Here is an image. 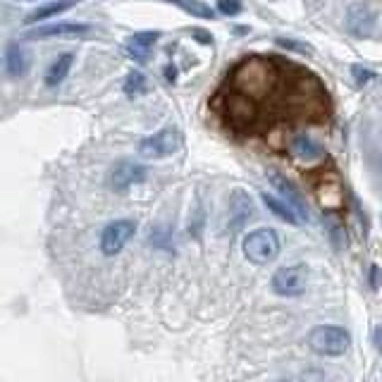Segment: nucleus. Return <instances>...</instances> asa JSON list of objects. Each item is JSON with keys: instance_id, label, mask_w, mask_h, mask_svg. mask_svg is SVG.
I'll list each match as a JSON object with an SVG mask.
<instances>
[{"instance_id": "obj_23", "label": "nucleus", "mask_w": 382, "mask_h": 382, "mask_svg": "<svg viewBox=\"0 0 382 382\" xmlns=\"http://www.w3.org/2000/svg\"><path fill=\"white\" fill-rule=\"evenodd\" d=\"M127 53L134 58V60H139V62H146L148 58H150V51H146V48L134 46V43H129V46H127Z\"/></svg>"}, {"instance_id": "obj_6", "label": "nucleus", "mask_w": 382, "mask_h": 382, "mask_svg": "<svg viewBox=\"0 0 382 382\" xmlns=\"http://www.w3.org/2000/svg\"><path fill=\"white\" fill-rule=\"evenodd\" d=\"M306 284H309L306 266H284L272 275V289L279 297H299L306 292Z\"/></svg>"}, {"instance_id": "obj_2", "label": "nucleus", "mask_w": 382, "mask_h": 382, "mask_svg": "<svg viewBox=\"0 0 382 382\" xmlns=\"http://www.w3.org/2000/svg\"><path fill=\"white\" fill-rule=\"evenodd\" d=\"M279 249H282L279 234L270 227L254 229V232L244 236V256L249 258L254 266H266V263L275 261Z\"/></svg>"}, {"instance_id": "obj_11", "label": "nucleus", "mask_w": 382, "mask_h": 382, "mask_svg": "<svg viewBox=\"0 0 382 382\" xmlns=\"http://www.w3.org/2000/svg\"><path fill=\"white\" fill-rule=\"evenodd\" d=\"M292 153L294 158L304 160V163H315V160H320L322 155H325V150L318 141H313L311 137H306V134H299V137L292 139Z\"/></svg>"}, {"instance_id": "obj_4", "label": "nucleus", "mask_w": 382, "mask_h": 382, "mask_svg": "<svg viewBox=\"0 0 382 382\" xmlns=\"http://www.w3.org/2000/svg\"><path fill=\"white\" fill-rule=\"evenodd\" d=\"M182 146V132L177 127H165L139 141V155L144 158H168Z\"/></svg>"}, {"instance_id": "obj_25", "label": "nucleus", "mask_w": 382, "mask_h": 382, "mask_svg": "<svg viewBox=\"0 0 382 382\" xmlns=\"http://www.w3.org/2000/svg\"><path fill=\"white\" fill-rule=\"evenodd\" d=\"M191 34H193V36H196V41H198V43H206V46H208V43H213V36H211V34H208V31H201V29H193V31H191Z\"/></svg>"}, {"instance_id": "obj_17", "label": "nucleus", "mask_w": 382, "mask_h": 382, "mask_svg": "<svg viewBox=\"0 0 382 382\" xmlns=\"http://www.w3.org/2000/svg\"><path fill=\"white\" fill-rule=\"evenodd\" d=\"M168 3L180 5L184 12H189V15H193V17H198V19H213V10L208 8L203 0H168Z\"/></svg>"}, {"instance_id": "obj_15", "label": "nucleus", "mask_w": 382, "mask_h": 382, "mask_svg": "<svg viewBox=\"0 0 382 382\" xmlns=\"http://www.w3.org/2000/svg\"><path fill=\"white\" fill-rule=\"evenodd\" d=\"M72 62H74V55L72 53H64V55L58 58L55 62L48 67V72H46V84L48 86H58V84H62V79L69 74V69H72Z\"/></svg>"}, {"instance_id": "obj_16", "label": "nucleus", "mask_w": 382, "mask_h": 382, "mask_svg": "<svg viewBox=\"0 0 382 382\" xmlns=\"http://www.w3.org/2000/svg\"><path fill=\"white\" fill-rule=\"evenodd\" d=\"M5 69L12 79H17L24 74V55H21L19 43H10L8 51H5Z\"/></svg>"}, {"instance_id": "obj_26", "label": "nucleus", "mask_w": 382, "mask_h": 382, "mask_svg": "<svg viewBox=\"0 0 382 382\" xmlns=\"http://www.w3.org/2000/svg\"><path fill=\"white\" fill-rule=\"evenodd\" d=\"M373 342L378 344V347L382 349V327H378V330H375V335H373Z\"/></svg>"}, {"instance_id": "obj_22", "label": "nucleus", "mask_w": 382, "mask_h": 382, "mask_svg": "<svg viewBox=\"0 0 382 382\" xmlns=\"http://www.w3.org/2000/svg\"><path fill=\"white\" fill-rule=\"evenodd\" d=\"M351 74H354V79H356L358 86H363L365 82H370V79L375 77V74L370 72V69L361 67V64H354V67H351Z\"/></svg>"}, {"instance_id": "obj_1", "label": "nucleus", "mask_w": 382, "mask_h": 382, "mask_svg": "<svg viewBox=\"0 0 382 382\" xmlns=\"http://www.w3.org/2000/svg\"><path fill=\"white\" fill-rule=\"evenodd\" d=\"M218 101L234 132L258 134L279 125L330 117V96L311 69L275 55H246L229 69Z\"/></svg>"}, {"instance_id": "obj_19", "label": "nucleus", "mask_w": 382, "mask_h": 382, "mask_svg": "<svg viewBox=\"0 0 382 382\" xmlns=\"http://www.w3.org/2000/svg\"><path fill=\"white\" fill-rule=\"evenodd\" d=\"M148 89V82H146V77H144L141 72H132L127 77V82H125V94L127 96H139V94H144V91Z\"/></svg>"}, {"instance_id": "obj_7", "label": "nucleus", "mask_w": 382, "mask_h": 382, "mask_svg": "<svg viewBox=\"0 0 382 382\" xmlns=\"http://www.w3.org/2000/svg\"><path fill=\"white\" fill-rule=\"evenodd\" d=\"M91 31L86 24H74V21H58V24H43L39 29H31L24 34L26 41H41V39H82Z\"/></svg>"}, {"instance_id": "obj_18", "label": "nucleus", "mask_w": 382, "mask_h": 382, "mask_svg": "<svg viewBox=\"0 0 382 382\" xmlns=\"http://www.w3.org/2000/svg\"><path fill=\"white\" fill-rule=\"evenodd\" d=\"M263 201H266V206L270 208V211L275 213L279 220H284V223H289V225H299V218H297V215L289 211V208L284 206L282 201H277L275 196H270V193H263Z\"/></svg>"}, {"instance_id": "obj_24", "label": "nucleus", "mask_w": 382, "mask_h": 382, "mask_svg": "<svg viewBox=\"0 0 382 382\" xmlns=\"http://www.w3.org/2000/svg\"><path fill=\"white\" fill-rule=\"evenodd\" d=\"M380 284H382V270L378 266H373V268H370V287L378 289Z\"/></svg>"}, {"instance_id": "obj_5", "label": "nucleus", "mask_w": 382, "mask_h": 382, "mask_svg": "<svg viewBox=\"0 0 382 382\" xmlns=\"http://www.w3.org/2000/svg\"><path fill=\"white\" fill-rule=\"evenodd\" d=\"M137 234V223L134 220H112L101 232V254L103 256H117L122 249L134 239Z\"/></svg>"}, {"instance_id": "obj_13", "label": "nucleus", "mask_w": 382, "mask_h": 382, "mask_svg": "<svg viewBox=\"0 0 382 382\" xmlns=\"http://www.w3.org/2000/svg\"><path fill=\"white\" fill-rule=\"evenodd\" d=\"M232 227H241V225L246 223V218L251 215V211H254V203H251V198H249V193L246 191H241V189H236L232 193Z\"/></svg>"}, {"instance_id": "obj_10", "label": "nucleus", "mask_w": 382, "mask_h": 382, "mask_svg": "<svg viewBox=\"0 0 382 382\" xmlns=\"http://www.w3.org/2000/svg\"><path fill=\"white\" fill-rule=\"evenodd\" d=\"M375 26V15L370 12L368 5H351L347 12V31L354 36H358V39H365V36H370V31H373Z\"/></svg>"}, {"instance_id": "obj_21", "label": "nucleus", "mask_w": 382, "mask_h": 382, "mask_svg": "<svg viewBox=\"0 0 382 382\" xmlns=\"http://www.w3.org/2000/svg\"><path fill=\"white\" fill-rule=\"evenodd\" d=\"M218 10L223 15H229V17H234V15L241 12V3H239V0H218Z\"/></svg>"}, {"instance_id": "obj_9", "label": "nucleus", "mask_w": 382, "mask_h": 382, "mask_svg": "<svg viewBox=\"0 0 382 382\" xmlns=\"http://www.w3.org/2000/svg\"><path fill=\"white\" fill-rule=\"evenodd\" d=\"M268 180H270V184L279 191V196H284V201L292 203V206L297 208V211L301 213V218L309 220V206H306L304 196H301V191L292 184V182L287 180V177L282 175V172L268 170Z\"/></svg>"}, {"instance_id": "obj_14", "label": "nucleus", "mask_w": 382, "mask_h": 382, "mask_svg": "<svg viewBox=\"0 0 382 382\" xmlns=\"http://www.w3.org/2000/svg\"><path fill=\"white\" fill-rule=\"evenodd\" d=\"M318 201L322 203L325 208H337L342 203V186H340V180L335 177H327L318 184Z\"/></svg>"}, {"instance_id": "obj_8", "label": "nucleus", "mask_w": 382, "mask_h": 382, "mask_svg": "<svg viewBox=\"0 0 382 382\" xmlns=\"http://www.w3.org/2000/svg\"><path fill=\"white\" fill-rule=\"evenodd\" d=\"M148 175V170L144 168V165L139 163H132V160H122V163H117L115 168L110 170V189L115 191H127L129 186L139 184V182H144Z\"/></svg>"}, {"instance_id": "obj_20", "label": "nucleus", "mask_w": 382, "mask_h": 382, "mask_svg": "<svg viewBox=\"0 0 382 382\" xmlns=\"http://www.w3.org/2000/svg\"><path fill=\"white\" fill-rule=\"evenodd\" d=\"M158 39H160L158 31H139V34L132 36V43L134 46H139V48H146V51H150V46H153Z\"/></svg>"}, {"instance_id": "obj_3", "label": "nucleus", "mask_w": 382, "mask_h": 382, "mask_svg": "<svg viewBox=\"0 0 382 382\" xmlns=\"http://www.w3.org/2000/svg\"><path fill=\"white\" fill-rule=\"evenodd\" d=\"M309 347L320 356H342L351 347V337L340 325H318L311 330Z\"/></svg>"}, {"instance_id": "obj_12", "label": "nucleus", "mask_w": 382, "mask_h": 382, "mask_svg": "<svg viewBox=\"0 0 382 382\" xmlns=\"http://www.w3.org/2000/svg\"><path fill=\"white\" fill-rule=\"evenodd\" d=\"M77 3H79V0H51V3L41 5V8H36L34 12H31L24 21H26V24H34V21L51 19V17H55V15H60V12H67V10L74 8Z\"/></svg>"}]
</instances>
